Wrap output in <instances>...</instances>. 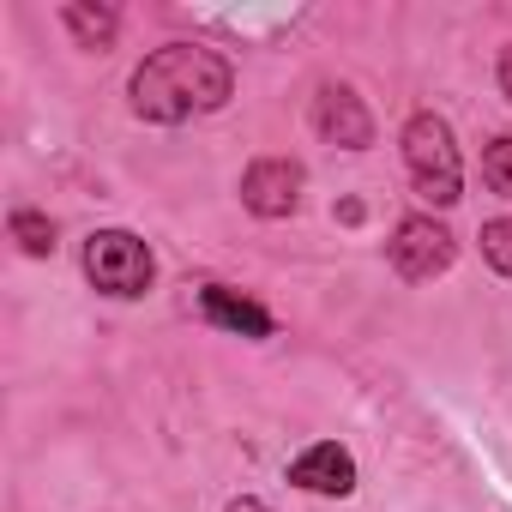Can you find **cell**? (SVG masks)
Returning a JSON list of instances; mask_svg holds the SVG:
<instances>
[{
  "label": "cell",
  "instance_id": "6da1fadb",
  "mask_svg": "<svg viewBox=\"0 0 512 512\" xmlns=\"http://www.w3.org/2000/svg\"><path fill=\"white\" fill-rule=\"evenodd\" d=\"M235 97L229 55L205 43H163L127 73V109L151 127H181L193 115H217Z\"/></svg>",
  "mask_w": 512,
  "mask_h": 512
},
{
  "label": "cell",
  "instance_id": "7a4b0ae2",
  "mask_svg": "<svg viewBox=\"0 0 512 512\" xmlns=\"http://www.w3.org/2000/svg\"><path fill=\"white\" fill-rule=\"evenodd\" d=\"M398 145H404V169H410V181H416V193H422L428 205L446 211V205L464 199V157H458V139H452V121H446V115L416 109V115L404 121Z\"/></svg>",
  "mask_w": 512,
  "mask_h": 512
},
{
  "label": "cell",
  "instance_id": "3957f363",
  "mask_svg": "<svg viewBox=\"0 0 512 512\" xmlns=\"http://www.w3.org/2000/svg\"><path fill=\"white\" fill-rule=\"evenodd\" d=\"M79 266H85V284L109 302H139L157 284V260L133 229H91L79 247Z\"/></svg>",
  "mask_w": 512,
  "mask_h": 512
},
{
  "label": "cell",
  "instance_id": "277c9868",
  "mask_svg": "<svg viewBox=\"0 0 512 512\" xmlns=\"http://www.w3.org/2000/svg\"><path fill=\"white\" fill-rule=\"evenodd\" d=\"M386 260H392V272H398L404 284H434V278H446L452 260H458V235H452L440 217L410 211V217H398V229H392V241H386Z\"/></svg>",
  "mask_w": 512,
  "mask_h": 512
},
{
  "label": "cell",
  "instance_id": "5b68a950",
  "mask_svg": "<svg viewBox=\"0 0 512 512\" xmlns=\"http://www.w3.org/2000/svg\"><path fill=\"white\" fill-rule=\"evenodd\" d=\"M302 193H308V169L296 157H253L241 169V205L253 217H266V223H284L302 211Z\"/></svg>",
  "mask_w": 512,
  "mask_h": 512
},
{
  "label": "cell",
  "instance_id": "8992f818",
  "mask_svg": "<svg viewBox=\"0 0 512 512\" xmlns=\"http://www.w3.org/2000/svg\"><path fill=\"white\" fill-rule=\"evenodd\" d=\"M308 127H314L326 145H338V151H368V145H374V115H368V103L356 97V85H338V79H326V85L314 91Z\"/></svg>",
  "mask_w": 512,
  "mask_h": 512
},
{
  "label": "cell",
  "instance_id": "52a82bcc",
  "mask_svg": "<svg viewBox=\"0 0 512 512\" xmlns=\"http://www.w3.org/2000/svg\"><path fill=\"white\" fill-rule=\"evenodd\" d=\"M290 482H296L302 494L344 500V494H356V458H350V446H338V440H320V446H308V452L290 464Z\"/></svg>",
  "mask_w": 512,
  "mask_h": 512
},
{
  "label": "cell",
  "instance_id": "ba28073f",
  "mask_svg": "<svg viewBox=\"0 0 512 512\" xmlns=\"http://www.w3.org/2000/svg\"><path fill=\"white\" fill-rule=\"evenodd\" d=\"M199 314H205L211 326L235 332V338H272V314L253 302V296L229 290V284H199Z\"/></svg>",
  "mask_w": 512,
  "mask_h": 512
},
{
  "label": "cell",
  "instance_id": "9c48e42d",
  "mask_svg": "<svg viewBox=\"0 0 512 512\" xmlns=\"http://www.w3.org/2000/svg\"><path fill=\"white\" fill-rule=\"evenodd\" d=\"M61 31L73 37V49L109 55L115 37H121V13L115 7H91V0H67V7H61Z\"/></svg>",
  "mask_w": 512,
  "mask_h": 512
},
{
  "label": "cell",
  "instance_id": "30bf717a",
  "mask_svg": "<svg viewBox=\"0 0 512 512\" xmlns=\"http://www.w3.org/2000/svg\"><path fill=\"white\" fill-rule=\"evenodd\" d=\"M7 229H13V241L31 253V260H49V253L61 247V241H55V217H43V211H31V205H13Z\"/></svg>",
  "mask_w": 512,
  "mask_h": 512
},
{
  "label": "cell",
  "instance_id": "8fae6325",
  "mask_svg": "<svg viewBox=\"0 0 512 512\" xmlns=\"http://www.w3.org/2000/svg\"><path fill=\"white\" fill-rule=\"evenodd\" d=\"M482 181H488L500 199H512V133H500V139L482 145Z\"/></svg>",
  "mask_w": 512,
  "mask_h": 512
},
{
  "label": "cell",
  "instance_id": "7c38bea8",
  "mask_svg": "<svg viewBox=\"0 0 512 512\" xmlns=\"http://www.w3.org/2000/svg\"><path fill=\"white\" fill-rule=\"evenodd\" d=\"M476 241H482V260H488L500 278H512V217H488Z\"/></svg>",
  "mask_w": 512,
  "mask_h": 512
},
{
  "label": "cell",
  "instance_id": "4fadbf2b",
  "mask_svg": "<svg viewBox=\"0 0 512 512\" xmlns=\"http://www.w3.org/2000/svg\"><path fill=\"white\" fill-rule=\"evenodd\" d=\"M494 79H500V97L512 103V43L500 49V61H494Z\"/></svg>",
  "mask_w": 512,
  "mask_h": 512
},
{
  "label": "cell",
  "instance_id": "5bb4252c",
  "mask_svg": "<svg viewBox=\"0 0 512 512\" xmlns=\"http://www.w3.org/2000/svg\"><path fill=\"white\" fill-rule=\"evenodd\" d=\"M223 512H272V506H266V500H253V494H241V500H229Z\"/></svg>",
  "mask_w": 512,
  "mask_h": 512
}]
</instances>
